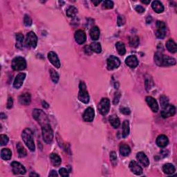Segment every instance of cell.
Segmentation results:
<instances>
[{
  "label": "cell",
  "mask_w": 177,
  "mask_h": 177,
  "mask_svg": "<svg viewBox=\"0 0 177 177\" xmlns=\"http://www.w3.org/2000/svg\"><path fill=\"white\" fill-rule=\"evenodd\" d=\"M22 137L24 143L27 146L30 152H34L35 149V146L33 140V132L30 129H25L22 132Z\"/></svg>",
  "instance_id": "cell-1"
},
{
  "label": "cell",
  "mask_w": 177,
  "mask_h": 177,
  "mask_svg": "<svg viewBox=\"0 0 177 177\" xmlns=\"http://www.w3.org/2000/svg\"><path fill=\"white\" fill-rule=\"evenodd\" d=\"M33 116L35 120H36L38 123H39L42 127L44 126L47 124H49V120L48 118L45 113H44L42 110L38 109H35L33 112Z\"/></svg>",
  "instance_id": "cell-2"
},
{
  "label": "cell",
  "mask_w": 177,
  "mask_h": 177,
  "mask_svg": "<svg viewBox=\"0 0 177 177\" xmlns=\"http://www.w3.org/2000/svg\"><path fill=\"white\" fill-rule=\"evenodd\" d=\"M78 99L80 101L85 104H87L89 102V95L87 87L84 82H80V83Z\"/></svg>",
  "instance_id": "cell-3"
},
{
  "label": "cell",
  "mask_w": 177,
  "mask_h": 177,
  "mask_svg": "<svg viewBox=\"0 0 177 177\" xmlns=\"http://www.w3.org/2000/svg\"><path fill=\"white\" fill-rule=\"evenodd\" d=\"M42 130L44 141L46 143L50 144L53 141V139H54V132H53V129L51 127L49 124L42 126Z\"/></svg>",
  "instance_id": "cell-4"
},
{
  "label": "cell",
  "mask_w": 177,
  "mask_h": 177,
  "mask_svg": "<svg viewBox=\"0 0 177 177\" xmlns=\"http://www.w3.org/2000/svg\"><path fill=\"white\" fill-rule=\"evenodd\" d=\"M26 67V62L22 57H17L13 59L12 68L14 71H22Z\"/></svg>",
  "instance_id": "cell-5"
},
{
  "label": "cell",
  "mask_w": 177,
  "mask_h": 177,
  "mask_svg": "<svg viewBox=\"0 0 177 177\" xmlns=\"http://www.w3.org/2000/svg\"><path fill=\"white\" fill-rule=\"evenodd\" d=\"M110 109V101L107 98H103L100 102L98 105V109L100 113L103 116L107 115L109 112Z\"/></svg>",
  "instance_id": "cell-6"
},
{
  "label": "cell",
  "mask_w": 177,
  "mask_h": 177,
  "mask_svg": "<svg viewBox=\"0 0 177 177\" xmlns=\"http://www.w3.org/2000/svg\"><path fill=\"white\" fill-rule=\"evenodd\" d=\"M25 44L26 46H29V47H36L37 44V37L34 32L30 31L27 33L26 37Z\"/></svg>",
  "instance_id": "cell-7"
},
{
  "label": "cell",
  "mask_w": 177,
  "mask_h": 177,
  "mask_svg": "<svg viewBox=\"0 0 177 177\" xmlns=\"http://www.w3.org/2000/svg\"><path fill=\"white\" fill-rule=\"evenodd\" d=\"M157 30L156 32V35L158 39H163L166 36V25L163 22L158 21L156 22Z\"/></svg>",
  "instance_id": "cell-8"
},
{
  "label": "cell",
  "mask_w": 177,
  "mask_h": 177,
  "mask_svg": "<svg viewBox=\"0 0 177 177\" xmlns=\"http://www.w3.org/2000/svg\"><path fill=\"white\" fill-rule=\"evenodd\" d=\"M107 68L108 70H113L115 68H118V66L120 65V61L118 57L114 56V55H111L107 60Z\"/></svg>",
  "instance_id": "cell-9"
},
{
  "label": "cell",
  "mask_w": 177,
  "mask_h": 177,
  "mask_svg": "<svg viewBox=\"0 0 177 177\" xmlns=\"http://www.w3.org/2000/svg\"><path fill=\"white\" fill-rule=\"evenodd\" d=\"M176 113V108L174 105H168L167 107L163 108L161 112V116L163 118H167L169 117L173 116Z\"/></svg>",
  "instance_id": "cell-10"
},
{
  "label": "cell",
  "mask_w": 177,
  "mask_h": 177,
  "mask_svg": "<svg viewBox=\"0 0 177 177\" xmlns=\"http://www.w3.org/2000/svg\"><path fill=\"white\" fill-rule=\"evenodd\" d=\"M11 167L13 168V172L15 174H21V175H24L26 174V170L25 167L22 165L21 163L16 161H13L11 163Z\"/></svg>",
  "instance_id": "cell-11"
},
{
  "label": "cell",
  "mask_w": 177,
  "mask_h": 177,
  "mask_svg": "<svg viewBox=\"0 0 177 177\" xmlns=\"http://www.w3.org/2000/svg\"><path fill=\"white\" fill-rule=\"evenodd\" d=\"M95 116V112L94 110L91 107H89L85 111V113L83 114V120L87 123L92 122L94 119Z\"/></svg>",
  "instance_id": "cell-12"
},
{
  "label": "cell",
  "mask_w": 177,
  "mask_h": 177,
  "mask_svg": "<svg viewBox=\"0 0 177 177\" xmlns=\"http://www.w3.org/2000/svg\"><path fill=\"white\" fill-rule=\"evenodd\" d=\"M48 59L50 61V62L53 65L55 66L56 68L60 67V62L57 57V54L54 51H50L48 54Z\"/></svg>",
  "instance_id": "cell-13"
},
{
  "label": "cell",
  "mask_w": 177,
  "mask_h": 177,
  "mask_svg": "<svg viewBox=\"0 0 177 177\" xmlns=\"http://www.w3.org/2000/svg\"><path fill=\"white\" fill-rule=\"evenodd\" d=\"M129 168L131 171L136 175H141L143 174L142 167L137 163L136 161H132L129 163Z\"/></svg>",
  "instance_id": "cell-14"
},
{
  "label": "cell",
  "mask_w": 177,
  "mask_h": 177,
  "mask_svg": "<svg viewBox=\"0 0 177 177\" xmlns=\"http://www.w3.org/2000/svg\"><path fill=\"white\" fill-rule=\"evenodd\" d=\"M125 64L130 68H134L138 65L139 62L136 55H129L125 59Z\"/></svg>",
  "instance_id": "cell-15"
},
{
  "label": "cell",
  "mask_w": 177,
  "mask_h": 177,
  "mask_svg": "<svg viewBox=\"0 0 177 177\" xmlns=\"http://www.w3.org/2000/svg\"><path fill=\"white\" fill-rule=\"evenodd\" d=\"M86 39H87V35L83 30H78L75 33V39L78 44H83L85 43Z\"/></svg>",
  "instance_id": "cell-16"
},
{
  "label": "cell",
  "mask_w": 177,
  "mask_h": 177,
  "mask_svg": "<svg viewBox=\"0 0 177 177\" xmlns=\"http://www.w3.org/2000/svg\"><path fill=\"white\" fill-rule=\"evenodd\" d=\"M26 74L24 73H20L15 77L14 83H13V86L15 89L20 88L22 85H23L24 80H25Z\"/></svg>",
  "instance_id": "cell-17"
},
{
  "label": "cell",
  "mask_w": 177,
  "mask_h": 177,
  "mask_svg": "<svg viewBox=\"0 0 177 177\" xmlns=\"http://www.w3.org/2000/svg\"><path fill=\"white\" fill-rule=\"evenodd\" d=\"M146 102H147V105L149 107L151 108L152 110L154 112H157L158 110V105L157 103V101L155 100L153 97L152 96H147L146 98Z\"/></svg>",
  "instance_id": "cell-18"
},
{
  "label": "cell",
  "mask_w": 177,
  "mask_h": 177,
  "mask_svg": "<svg viewBox=\"0 0 177 177\" xmlns=\"http://www.w3.org/2000/svg\"><path fill=\"white\" fill-rule=\"evenodd\" d=\"M169 140L168 138L164 134L159 135L156 138V144L160 147H165L168 145Z\"/></svg>",
  "instance_id": "cell-19"
},
{
  "label": "cell",
  "mask_w": 177,
  "mask_h": 177,
  "mask_svg": "<svg viewBox=\"0 0 177 177\" xmlns=\"http://www.w3.org/2000/svg\"><path fill=\"white\" fill-rule=\"evenodd\" d=\"M136 158L139 161V162H140L143 165H144V167H147V166L149 165V159H148L147 156H146L144 152H138L136 155Z\"/></svg>",
  "instance_id": "cell-20"
},
{
  "label": "cell",
  "mask_w": 177,
  "mask_h": 177,
  "mask_svg": "<svg viewBox=\"0 0 177 177\" xmlns=\"http://www.w3.org/2000/svg\"><path fill=\"white\" fill-rule=\"evenodd\" d=\"M30 101H31V98H30V94H28V93L22 94L19 97V102L22 105H30Z\"/></svg>",
  "instance_id": "cell-21"
},
{
  "label": "cell",
  "mask_w": 177,
  "mask_h": 177,
  "mask_svg": "<svg viewBox=\"0 0 177 177\" xmlns=\"http://www.w3.org/2000/svg\"><path fill=\"white\" fill-rule=\"evenodd\" d=\"M176 59L173 57L167 56V55H163V62H162V66H172L176 65Z\"/></svg>",
  "instance_id": "cell-22"
},
{
  "label": "cell",
  "mask_w": 177,
  "mask_h": 177,
  "mask_svg": "<svg viewBox=\"0 0 177 177\" xmlns=\"http://www.w3.org/2000/svg\"><path fill=\"white\" fill-rule=\"evenodd\" d=\"M152 7L155 12L157 13H161L164 11V6L163 4L159 1H154L152 4Z\"/></svg>",
  "instance_id": "cell-23"
},
{
  "label": "cell",
  "mask_w": 177,
  "mask_h": 177,
  "mask_svg": "<svg viewBox=\"0 0 177 177\" xmlns=\"http://www.w3.org/2000/svg\"><path fill=\"white\" fill-rule=\"evenodd\" d=\"M166 47H167V50L169 51L172 54H174L176 52L177 47H176V44L175 43L173 39H170L167 42H166Z\"/></svg>",
  "instance_id": "cell-24"
},
{
  "label": "cell",
  "mask_w": 177,
  "mask_h": 177,
  "mask_svg": "<svg viewBox=\"0 0 177 177\" xmlns=\"http://www.w3.org/2000/svg\"><path fill=\"white\" fill-rule=\"evenodd\" d=\"M163 171L164 172V173L169 174V175H171V174H174L176 171L175 167L171 164V163H167V164H165L163 167Z\"/></svg>",
  "instance_id": "cell-25"
},
{
  "label": "cell",
  "mask_w": 177,
  "mask_h": 177,
  "mask_svg": "<svg viewBox=\"0 0 177 177\" xmlns=\"http://www.w3.org/2000/svg\"><path fill=\"white\" fill-rule=\"evenodd\" d=\"M109 121L111 125L114 128H115V129L119 127V126L120 125V120H119L118 117L116 115H112V116H111L109 118Z\"/></svg>",
  "instance_id": "cell-26"
},
{
  "label": "cell",
  "mask_w": 177,
  "mask_h": 177,
  "mask_svg": "<svg viewBox=\"0 0 177 177\" xmlns=\"http://www.w3.org/2000/svg\"><path fill=\"white\" fill-rule=\"evenodd\" d=\"M50 159L51 161L52 164L54 165L55 167H59L61 164L62 160L58 155L56 154H51L50 155Z\"/></svg>",
  "instance_id": "cell-27"
},
{
  "label": "cell",
  "mask_w": 177,
  "mask_h": 177,
  "mask_svg": "<svg viewBox=\"0 0 177 177\" xmlns=\"http://www.w3.org/2000/svg\"><path fill=\"white\" fill-rule=\"evenodd\" d=\"M90 36L93 40H98L100 37V29L98 26H94L90 30Z\"/></svg>",
  "instance_id": "cell-28"
},
{
  "label": "cell",
  "mask_w": 177,
  "mask_h": 177,
  "mask_svg": "<svg viewBox=\"0 0 177 177\" xmlns=\"http://www.w3.org/2000/svg\"><path fill=\"white\" fill-rule=\"evenodd\" d=\"M131 152V149L129 147V145L126 144H121L120 145V153L123 156H127Z\"/></svg>",
  "instance_id": "cell-29"
},
{
  "label": "cell",
  "mask_w": 177,
  "mask_h": 177,
  "mask_svg": "<svg viewBox=\"0 0 177 177\" xmlns=\"http://www.w3.org/2000/svg\"><path fill=\"white\" fill-rule=\"evenodd\" d=\"M11 156H12V152H11L10 150L8 148H4V149H2L1 151V157L2 159L5 161H8L11 158Z\"/></svg>",
  "instance_id": "cell-30"
},
{
  "label": "cell",
  "mask_w": 177,
  "mask_h": 177,
  "mask_svg": "<svg viewBox=\"0 0 177 177\" xmlns=\"http://www.w3.org/2000/svg\"><path fill=\"white\" fill-rule=\"evenodd\" d=\"M129 134V123L128 120H125L123 123V137L127 138Z\"/></svg>",
  "instance_id": "cell-31"
},
{
  "label": "cell",
  "mask_w": 177,
  "mask_h": 177,
  "mask_svg": "<svg viewBox=\"0 0 177 177\" xmlns=\"http://www.w3.org/2000/svg\"><path fill=\"white\" fill-rule=\"evenodd\" d=\"M17 152H18L19 156L20 157V158H24V157H25L26 156V154H27L25 148L24 147V146L22 145L21 143H18L17 144Z\"/></svg>",
  "instance_id": "cell-32"
},
{
  "label": "cell",
  "mask_w": 177,
  "mask_h": 177,
  "mask_svg": "<svg viewBox=\"0 0 177 177\" xmlns=\"http://www.w3.org/2000/svg\"><path fill=\"white\" fill-rule=\"evenodd\" d=\"M116 48L117 51H118V54L120 55H123L125 54L126 49H125V46L122 42H118L116 44Z\"/></svg>",
  "instance_id": "cell-33"
},
{
  "label": "cell",
  "mask_w": 177,
  "mask_h": 177,
  "mask_svg": "<svg viewBox=\"0 0 177 177\" xmlns=\"http://www.w3.org/2000/svg\"><path fill=\"white\" fill-rule=\"evenodd\" d=\"M163 54L160 52H156L154 55V62L156 64V65L159 66H162L163 62Z\"/></svg>",
  "instance_id": "cell-34"
},
{
  "label": "cell",
  "mask_w": 177,
  "mask_h": 177,
  "mask_svg": "<svg viewBox=\"0 0 177 177\" xmlns=\"http://www.w3.org/2000/svg\"><path fill=\"white\" fill-rule=\"evenodd\" d=\"M24 35L21 33H17L16 35V46L18 48H22L24 43Z\"/></svg>",
  "instance_id": "cell-35"
},
{
  "label": "cell",
  "mask_w": 177,
  "mask_h": 177,
  "mask_svg": "<svg viewBox=\"0 0 177 177\" xmlns=\"http://www.w3.org/2000/svg\"><path fill=\"white\" fill-rule=\"evenodd\" d=\"M90 47L91 48L92 51L96 53V54H100L102 51V47L100 44L98 42H93L91 44Z\"/></svg>",
  "instance_id": "cell-36"
},
{
  "label": "cell",
  "mask_w": 177,
  "mask_h": 177,
  "mask_svg": "<svg viewBox=\"0 0 177 177\" xmlns=\"http://www.w3.org/2000/svg\"><path fill=\"white\" fill-rule=\"evenodd\" d=\"M77 13V9L75 6H70L66 10V15L69 17H74Z\"/></svg>",
  "instance_id": "cell-37"
},
{
  "label": "cell",
  "mask_w": 177,
  "mask_h": 177,
  "mask_svg": "<svg viewBox=\"0 0 177 177\" xmlns=\"http://www.w3.org/2000/svg\"><path fill=\"white\" fill-rule=\"evenodd\" d=\"M49 72H50V76H51V77L52 81L54 82L55 84H57V82L59 80L58 74H57L54 69H53V68H51Z\"/></svg>",
  "instance_id": "cell-38"
},
{
  "label": "cell",
  "mask_w": 177,
  "mask_h": 177,
  "mask_svg": "<svg viewBox=\"0 0 177 177\" xmlns=\"http://www.w3.org/2000/svg\"><path fill=\"white\" fill-rule=\"evenodd\" d=\"M154 86V81L151 77L147 76L145 78V88L146 90L149 91Z\"/></svg>",
  "instance_id": "cell-39"
},
{
  "label": "cell",
  "mask_w": 177,
  "mask_h": 177,
  "mask_svg": "<svg viewBox=\"0 0 177 177\" xmlns=\"http://www.w3.org/2000/svg\"><path fill=\"white\" fill-rule=\"evenodd\" d=\"M160 103L161 107L163 109V108L167 107V106L169 105V99H168L167 96L163 95V96H161L160 97Z\"/></svg>",
  "instance_id": "cell-40"
},
{
  "label": "cell",
  "mask_w": 177,
  "mask_h": 177,
  "mask_svg": "<svg viewBox=\"0 0 177 177\" xmlns=\"http://www.w3.org/2000/svg\"><path fill=\"white\" fill-rule=\"evenodd\" d=\"M130 46L132 47H137L139 44V38L137 36H132L129 39Z\"/></svg>",
  "instance_id": "cell-41"
},
{
  "label": "cell",
  "mask_w": 177,
  "mask_h": 177,
  "mask_svg": "<svg viewBox=\"0 0 177 177\" xmlns=\"http://www.w3.org/2000/svg\"><path fill=\"white\" fill-rule=\"evenodd\" d=\"M103 7L106 9H111V8H114V2L112 1H104L103 2Z\"/></svg>",
  "instance_id": "cell-42"
},
{
  "label": "cell",
  "mask_w": 177,
  "mask_h": 177,
  "mask_svg": "<svg viewBox=\"0 0 177 177\" xmlns=\"http://www.w3.org/2000/svg\"><path fill=\"white\" fill-rule=\"evenodd\" d=\"M8 141H9V138H8V137L6 135H0V143H1V146L6 145L8 143Z\"/></svg>",
  "instance_id": "cell-43"
},
{
  "label": "cell",
  "mask_w": 177,
  "mask_h": 177,
  "mask_svg": "<svg viewBox=\"0 0 177 177\" xmlns=\"http://www.w3.org/2000/svg\"><path fill=\"white\" fill-rule=\"evenodd\" d=\"M110 160L113 165H116L117 164V156L115 152H112L110 153Z\"/></svg>",
  "instance_id": "cell-44"
},
{
  "label": "cell",
  "mask_w": 177,
  "mask_h": 177,
  "mask_svg": "<svg viewBox=\"0 0 177 177\" xmlns=\"http://www.w3.org/2000/svg\"><path fill=\"white\" fill-rule=\"evenodd\" d=\"M32 19L30 18V17L28 15H25V16L24 17V23L26 26H29L32 24Z\"/></svg>",
  "instance_id": "cell-45"
},
{
  "label": "cell",
  "mask_w": 177,
  "mask_h": 177,
  "mask_svg": "<svg viewBox=\"0 0 177 177\" xmlns=\"http://www.w3.org/2000/svg\"><path fill=\"white\" fill-rule=\"evenodd\" d=\"M125 22H126V19H125V17L123 16V15H118V25L119 26H121L124 25V24H125Z\"/></svg>",
  "instance_id": "cell-46"
},
{
  "label": "cell",
  "mask_w": 177,
  "mask_h": 177,
  "mask_svg": "<svg viewBox=\"0 0 177 177\" xmlns=\"http://www.w3.org/2000/svg\"><path fill=\"white\" fill-rule=\"evenodd\" d=\"M59 173L63 177L68 176V172L67 170L65 169V168H61V169H59Z\"/></svg>",
  "instance_id": "cell-47"
},
{
  "label": "cell",
  "mask_w": 177,
  "mask_h": 177,
  "mask_svg": "<svg viewBox=\"0 0 177 177\" xmlns=\"http://www.w3.org/2000/svg\"><path fill=\"white\" fill-rule=\"evenodd\" d=\"M120 92H116V94H115V96H114V105H116L119 102V100H120Z\"/></svg>",
  "instance_id": "cell-48"
},
{
  "label": "cell",
  "mask_w": 177,
  "mask_h": 177,
  "mask_svg": "<svg viewBox=\"0 0 177 177\" xmlns=\"http://www.w3.org/2000/svg\"><path fill=\"white\" fill-rule=\"evenodd\" d=\"M120 112L125 115H129L131 113V111L127 107H122L120 109Z\"/></svg>",
  "instance_id": "cell-49"
},
{
  "label": "cell",
  "mask_w": 177,
  "mask_h": 177,
  "mask_svg": "<svg viewBox=\"0 0 177 177\" xmlns=\"http://www.w3.org/2000/svg\"><path fill=\"white\" fill-rule=\"evenodd\" d=\"M84 51H85V54L88 55H91L93 53L91 48V47H90V46H86L85 48H84Z\"/></svg>",
  "instance_id": "cell-50"
},
{
  "label": "cell",
  "mask_w": 177,
  "mask_h": 177,
  "mask_svg": "<svg viewBox=\"0 0 177 177\" xmlns=\"http://www.w3.org/2000/svg\"><path fill=\"white\" fill-rule=\"evenodd\" d=\"M13 98H11V97H9L7 102V108L8 109H11V108L13 107Z\"/></svg>",
  "instance_id": "cell-51"
},
{
  "label": "cell",
  "mask_w": 177,
  "mask_h": 177,
  "mask_svg": "<svg viewBox=\"0 0 177 177\" xmlns=\"http://www.w3.org/2000/svg\"><path fill=\"white\" fill-rule=\"evenodd\" d=\"M135 10H136V12H138V13H143L145 12V8L141 6H137L135 8Z\"/></svg>",
  "instance_id": "cell-52"
},
{
  "label": "cell",
  "mask_w": 177,
  "mask_h": 177,
  "mask_svg": "<svg viewBox=\"0 0 177 177\" xmlns=\"http://www.w3.org/2000/svg\"><path fill=\"white\" fill-rule=\"evenodd\" d=\"M49 176H57V172L55 171V170H52L51 172V173L49 174Z\"/></svg>",
  "instance_id": "cell-53"
},
{
  "label": "cell",
  "mask_w": 177,
  "mask_h": 177,
  "mask_svg": "<svg viewBox=\"0 0 177 177\" xmlns=\"http://www.w3.org/2000/svg\"><path fill=\"white\" fill-rule=\"evenodd\" d=\"M42 105H43V107L46 108V109L48 108V104L46 103L45 101H42Z\"/></svg>",
  "instance_id": "cell-54"
},
{
  "label": "cell",
  "mask_w": 177,
  "mask_h": 177,
  "mask_svg": "<svg viewBox=\"0 0 177 177\" xmlns=\"http://www.w3.org/2000/svg\"><path fill=\"white\" fill-rule=\"evenodd\" d=\"M152 17L151 16H148L147 18V24H150L152 22Z\"/></svg>",
  "instance_id": "cell-55"
},
{
  "label": "cell",
  "mask_w": 177,
  "mask_h": 177,
  "mask_svg": "<svg viewBox=\"0 0 177 177\" xmlns=\"http://www.w3.org/2000/svg\"><path fill=\"white\" fill-rule=\"evenodd\" d=\"M92 3L94 4L95 6H98V4L101 3V1H92Z\"/></svg>",
  "instance_id": "cell-56"
},
{
  "label": "cell",
  "mask_w": 177,
  "mask_h": 177,
  "mask_svg": "<svg viewBox=\"0 0 177 177\" xmlns=\"http://www.w3.org/2000/svg\"><path fill=\"white\" fill-rule=\"evenodd\" d=\"M30 176H39V174H35L34 172H32V173L30 174Z\"/></svg>",
  "instance_id": "cell-57"
},
{
  "label": "cell",
  "mask_w": 177,
  "mask_h": 177,
  "mask_svg": "<svg viewBox=\"0 0 177 177\" xmlns=\"http://www.w3.org/2000/svg\"><path fill=\"white\" fill-rule=\"evenodd\" d=\"M141 2H143V3L145 4H148L150 3V0H148V1H145V0H142Z\"/></svg>",
  "instance_id": "cell-58"
},
{
  "label": "cell",
  "mask_w": 177,
  "mask_h": 177,
  "mask_svg": "<svg viewBox=\"0 0 177 177\" xmlns=\"http://www.w3.org/2000/svg\"><path fill=\"white\" fill-rule=\"evenodd\" d=\"M1 118H6V115H4L3 113H1Z\"/></svg>",
  "instance_id": "cell-59"
}]
</instances>
